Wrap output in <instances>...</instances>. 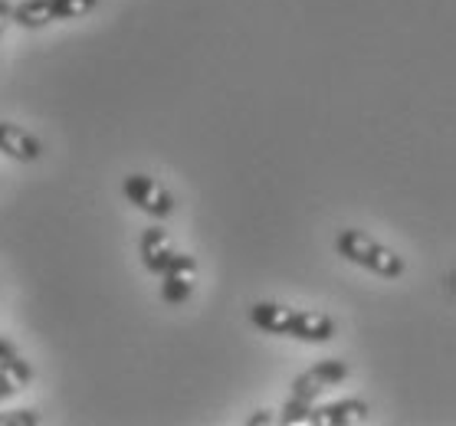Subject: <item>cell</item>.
<instances>
[{"label": "cell", "mask_w": 456, "mask_h": 426, "mask_svg": "<svg viewBox=\"0 0 456 426\" xmlns=\"http://www.w3.org/2000/svg\"><path fill=\"white\" fill-rule=\"evenodd\" d=\"M345 377H348V364H345L342 358L319 361L315 367L302 371V374L292 381V397H302V400H312V404H315V397L325 394L329 387L342 384Z\"/></svg>", "instance_id": "obj_5"}, {"label": "cell", "mask_w": 456, "mask_h": 426, "mask_svg": "<svg viewBox=\"0 0 456 426\" xmlns=\"http://www.w3.org/2000/svg\"><path fill=\"white\" fill-rule=\"evenodd\" d=\"M368 414H371V406L364 404V400H335V404H325V406H312L309 410V426H362L368 423Z\"/></svg>", "instance_id": "obj_6"}, {"label": "cell", "mask_w": 456, "mask_h": 426, "mask_svg": "<svg viewBox=\"0 0 456 426\" xmlns=\"http://www.w3.org/2000/svg\"><path fill=\"white\" fill-rule=\"evenodd\" d=\"M17 390H20V384H17V381H13V377L0 374V404H4V400H7V397H13V394H17Z\"/></svg>", "instance_id": "obj_14"}, {"label": "cell", "mask_w": 456, "mask_h": 426, "mask_svg": "<svg viewBox=\"0 0 456 426\" xmlns=\"http://www.w3.org/2000/svg\"><path fill=\"white\" fill-rule=\"evenodd\" d=\"M273 420H276V416H273V410H256V414L249 416L247 423L249 426H259V423H273Z\"/></svg>", "instance_id": "obj_16"}, {"label": "cell", "mask_w": 456, "mask_h": 426, "mask_svg": "<svg viewBox=\"0 0 456 426\" xmlns=\"http://www.w3.org/2000/svg\"><path fill=\"white\" fill-rule=\"evenodd\" d=\"M33 423H40L37 410H13V414L0 416V426H33Z\"/></svg>", "instance_id": "obj_13"}, {"label": "cell", "mask_w": 456, "mask_h": 426, "mask_svg": "<svg viewBox=\"0 0 456 426\" xmlns=\"http://www.w3.org/2000/svg\"><path fill=\"white\" fill-rule=\"evenodd\" d=\"M99 0H23L13 7V23L27 30H40L53 20H79L95 11Z\"/></svg>", "instance_id": "obj_2"}, {"label": "cell", "mask_w": 456, "mask_h": 426, "mask_svg": "<svg viewBox=\"0 0 456 426\" xmlns=\"http://www.w3.org/2000/svg\"><path fill=\"white\" fill-rule=\"evenodd\" d=\"M312 400H302V397H289L286 400V406H282V414L280 420L282 423H305L309 420V410H312Z\"/></svg>", "instance_id": "obj_12"}, {"label": "cell", "mask_w": 456, "mask_h": 426, "mask_svg": "<svg viewBox=\"0 0 456 426\" xmlns=\"http://www.w3.org/2000/svg\"><path fill=\"white\" fill-rule=\"evenodd\" d=\"M292 318H296V309L280 305V301H256L249 309V322L266 334H289Z\"/></svg>", "instance_id": "obj_9"}, {"label": "cell", "mask_w": 456, "mask_h": 426, "mask_svg": "<svg viewBox=\"0 0 456 426\" xmlns=\"http://www.w3.org/2000/svg\"><path fill=\"white\" fill-rule=\"evenodd\" d=\"M13 23V4L11 0H0V36H4V30Z\"/></svg>", "instance_id": "obj_15"}, {"label": "cell", "mask_w": 456, "mask_h": 426, "mask_svg": "<svg viewBox=\"0 0 456 426\" xmlns=\"http://www.w3.org/2000/svg\"><path fill=\"white\" fill-rule=\"evenodd\" d=\"M0 374H7V377H13L20 387H27L33 381V367H30V361L23 358L17 348H13L7 338H0Z\"/></svg>", "instance_id": "obj_11"}, {"label": "cell", "mask_w": 456, "mask_h": 426, "mask_svg": "<svg viewBox=\"0 0 456 426\" xmlns=\"http://www.w3.org/2000/svg\"><path fill=\"white\" fill-rule=\"evenodd\" d=\"M142 262H145L148 272H155V276H161V269H165L167 262H171V256H175V239H171V233L161 227H148L145 233H142Z\"/></svg>", "instance_id": "obj_7"}, {"label": "cell", "mask_w": 456, "mask_h": 426, "mask_svg": "<svg viewBox=\"0 0 456 426\" xmlns=\"http://www.w3.org/2000/svg\"><path fill=\"white\" fill-rule=\"evenodd\" d=\"M122 190H125V197L132 200L138 210H145L148 217L165 220V217H171V210H175L171 190H167L161 181H155V177H148V174H128Z\"/></svg>", "instance_id": "obj_3"}, {"label": "cell", "mask_w": 456, "mask_h": 426, "mask_svg": "<svg viewBox=\"0 0 456 426\" xmlns=\"http://www.w3.org/2000/svg\"><path fill=\"white\" fill-rule=\"evenodd\" d=\"M0 155L27 165V161H37L43 155V148L27 128L13 125V122H0Z\"/></svg>", "instance_id": "obj_8"}, {"label": "cell", "mask_w": 456, "mask_h": 426, "mask_svg": "<svg viewBox=\"0 0 456 426\" xmlns=\"http://www.w3.org/2000/svg\"><path fill=\"white\" fill-rule=\"evenodd\" d=\"M194 282H198V260L191 253H175L171 262L161 269V299L167 305H181L191 299Z\"/></svg>", "instance_id": "obj_4"}, {"label": "cell", "mask_w": 456, "mask_h": 426, "mask_svg": "<svg viewBox=\"0 0 456 426\" xmlns=\"http://www.w3.org/2000/svg\"><path fill=\"white\" fill-rule=\"evenodd\" d=\"M289 334L292 338H299V342L322 344L335 334V322L325 312H305V309H296V318H292Z\"/></svg>", "instance_id": "obj_10"}, {"label": "cell", "mask_w": 456, "mask_h": 426, "mask_svg": "<svg viewBox=\"0 0 456 426\" xmlns=\"http://www.w3.org/2000/svg\"><path fill=\"white\" fill-rule=\"evenodd\" d=\"M335 250L348 262L374 272V276H384V279H397V276H404V269H407L404 260H401L395 250H387L384 243L371 239L364 229H342V233L335 237Z\"/></svg>", "instance_id": "obj_1"}]
</instances>
